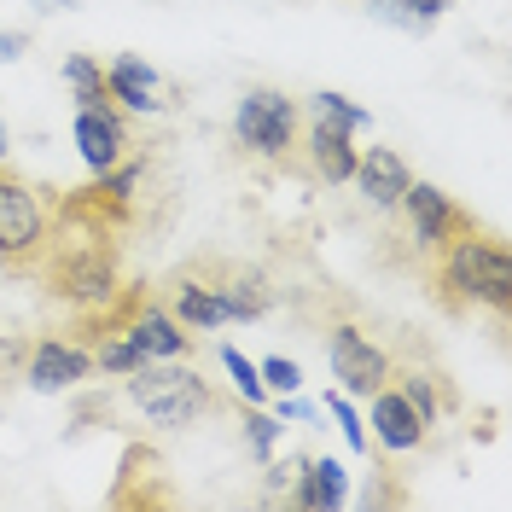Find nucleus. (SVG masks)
<instances>
[{
  "label": "nucleus",
  "instance_id": "nucleus-24",
  "mask_svg": "<svg viewBox=\"0 0 512 512\" xmlns=\"http://www.w3.org/2000/svg\"><path fill=\"white\" fill-rule=\"evenodd\" d=\"M326 408H332V419L344 425V437H350V448H355V454H367V425H361V414L350 408V396L338 390V396H326Z\"/></svg>",
  "mask_w": 512,
  "mask_h": 512
},
{
  "label": "nucleus",
  "instance_id": "nucleus-5",
  "mask_svg": "<svg viewBox=\"0 0 512 512\" xmlns=\"http://www.w3.org/2000/svg\"><path fill=\"white\" fill-rule=\"evenodd\" d=\"M390 216H396V233H384V262L402 268V274H414V280L431 268V256L443 251V245H454L460 233L483 227L460 198H448V192L431 187V181H408L402 204H396Z\"/></svg>",
  "mask_w": 512,
  "mask_h": 512
},
{
  "label": "nucleus",
  "instance_id": "nucleus-2",
  "mask_svg": "<svg viewBox=\"0 0 512 512\" xmlns=\"http://www.w3.org/2000/svg\"><path fill=\"white\" fill-rule=\"evenodd\" d=\"M419 291L443 309V315H495V326H507L512 315V256L507 245L489 233V227H472V233H460L454 245L431 256V268L419 274Z\"/></svg>",
  "mask_w": 512,
  "mask_h": 512
},
{
  "label": "nucleus",
  "instance_id": "nucleus-27",
  "mask_svg": "<svg viewBox=\"0 0 512 512\" xmlns=\"http://www.w3.org/2000/svg\"><path fill=\"white\" fill-rule=\"evenodd\" d=\"M30 41H35L30 30H0V64L24 59V47H30Z\"/></svg>",
  "mask_w": 512,
  "mask_h": 512
},
{
  "label": "nucleus",
  "instance_id": "nucleus-7",
  "mask_svg": "<svg viewBox=\"0 0 512 512\" xmlns=\"http://www.w3.org/2000/svg\"><path fill=\"white\" fill-rule=\"evenodd\" d=\"M192 280L216 297V309L227 320H262L274 315V303H280V286H274V274L268 268H256L245 256H227V251H192L187 262Z\"/></svg>",
  "mask_w": 512,
  "mask_h": 512
},
{
  "label": "nucleus",
  "instance_id": "nucleus-29",
  "mask_svg": "<svg viewBox=\"0 0 512 512\" xmlns=\"http://www.w3.org/2000/svg\"><path fill=\"white\" fill-rule=\"evenodd\" d=\"M47 6H76V0H47Z\"/></svg>",
  "mask_w": 512,
  "mask_h": 512
},
{
  "label": "nucleus",
  "instance_id": "nucleus-14",
  "mask_svg": "<svg viewBox=\"0 0 512 512\" xmlns=\"http://www.w3.org/2000/svg\"><path fill=\"white\" fill-rule=\"evenodd\" d=\"M128 338L140 344V355H146V361H187V355L198 361V350H204V344H198V332H192V326H181V320L163 309L158 286H152V297L140 303V315L128 320Z\"/></svg>",
  "mask_w": 512,
  "mask_h": 512
},
{
  "label": "nucleus",
  "instance_id": "nucleus-25",
  "mask_svg": "<svg viewBox=\"0 0 512 512\" xmlns=\"http://www.w3.org/2000/svg\"><path fill=\"white\" fill-rule=\"evenodd\" d=\"M256 373H262V384H268V390H280V396H291V390L303 384V373H297V361H286V355H274V361H262Z\"/></svg>",
  "mask_w": 512,
  "mask_h": 512
},
{
  "label": "nucleus",
  "instance_id": "nucleus-9",
  "mask_svg": "<svg viewBox=\"0 0 512 512\" xmlns=\"http://www.w3.org/2000/svg\"><path fill=\"white\" fill-rule=\"evenodd\" d=\"M326 361H332V379L344 384V396H361V402L390 379V344H379L361 320L326 326Z\"/></svg>",
  "mask_w": 512,
  "mask_h": 512
},
{
  "label": "nucleus",
  "instance_id": "nucleus-19",
  "mask_svg": "<svg viewBox=\"0 0 512 512\" xmlns=\"http://www.w3.org/2000/svg\"><path fill=\"white\" fill-rule=\"evenodd\" d=\"M64 82H70L76 105H94V111L117 105V99H111V82H105V64H99L94 53H70V59H64Z\"/></svg>",
  "mask_w": 512,
  "mask_h": 512
},
{
  "label": "nucleus",
  "instance_id": "nucleus-10",
  "mask_svg": "<svg viewBox=\"0 0 512 512\" xmlns=\"http://www.w3.org/2000/svg\"><path fill=\"white\" fill-rule=\"evenodd\" d=\"M355 128L332 123V117H309L303 111V134H297V169L291 181H309V187H344L355 169Z\"/></svg>",
  "mask_w": 512,
  "mask_h": 512
},
{
  "label": "nucleus",
  "instance_id": "nucleus-21",
  "mask_svg": "<svg viewBox=\"0 0 512 512\" xmlns=\"http://www.w3.org/2000/svg\"><path fill=\"white\" fill-rule=\"evenodd\" d=\"M222 367H227V379H233V390H239V402H262V396H268V384H262V373H256L251 361H245V355L233 350V344H222Z\"/></svg>",
  "mask_w": 512,
  "mask_h": 512
},
{
  "label": "nucleus",
  "instance_id": "nucleus-17",
  "mask_svg": "<svg viewBox=\"0 0 512 512\" xmlns=\"http://www.w3.org/2000/svg\"><path fill=\"white\" fill-rule=\"evenodd\" d=\"M163 460L158 448L128 443L123 472H117V489H111V507H175V489H158Z\"/></svg>",
  "mask_w": 512,
  "mask_h": 512
},
{
  "label": "nucleus",
  "instance_id": "nucleus-11",
  "mask_svg": "<svg viewBox=\"0 0 512 512\" xmlns=\"http://www.w3.org/2000/svg\"><path fill=\"white\" fill-rule=\"evenodd\" d=\"M99 361L82 344H70L64 332H35L24 338V355H18V379L30 384V390H76L82 379H94Z\"/></svg>",
  "mask_w": 512,
  "mask_h": 512
},
{
  "label": "nucleus",
  "instance_id": "nucleus-3",
  "mask_svg": "<svg viewBox=\"0 0 512 512\" xmlns=\"http://www.w3.org/2000/svg\"><path fill=\"white\" fill-rule=\"evenodd\" d=\"M123 396L158 431H187L204 419H239V408H245L239 390L204 379L187 361H140L134 373H123Z\"/></svg>",
  "mask_w": 512,
  "mask_h": 512
},
{
  "label": "nucleus",
  "instance_id": "nucleus-28",
  "mask_svg": "<svg viewBox=\"0 0 512 512\" xmlns=\"http://www.w3.org/2000/svg\"><path fill=\"white\" fill-rule=\"evenodd\" d=\"M0 163H12V146H6V123H0Z\"/></svg>",
  "mask_w": 512,
  "mask_h": 512
},
{
  "label": "nucleus",
  "instance_id": "nucleus-16",
  "mask_svg": "<svg viewBox=\"0 0 512 512\" xmlns=\"http://www.w3.org/2000/svg\"><path fill=\"white\" fill-rule=\"evenodd\" d=\"M105 82H111V99L123 105V111H169L175 105V82H163L158 70L146 59H134V53H123V59L105 64Z\"/></svg>",
  "mask_w": 512,
  "mask_h": 512
},
{
  "label": "nucleus",
  "instance_id": "nucleus-23",
  "mask_svg": "<svg viewBox=\"0 0 512 512\" xmlns=\"http://www.w3.org/2000/svg\"><path fill=\"white\" fill-rule=\"evenodd\" d=\"M309 454H291V460H268V483H262V501H291V489L303 478Z\"/></svg>",
  "mask_w": 512,
  "mask_h": 512
},
{
  "label": "nucleus",
  "instance_id": "nucleus-8",
  "mask_svg": "<svg viewBox=\"0 0 512 512\" xmlns=\"http://www.w3.org/2000/svg\"><path fill=\"white\" fill-rule=\"evenodd\" d=\"M390 384L414 402V414L425 419V431H431V437H437L460 408H466V396H460L454 373H448L431 350H419L414 332H396V350H390Z\"/></svg>",
  "mask_w": 512,
  "mask_h": 512
},
{
  "label": "nucleus",
  "instance_id": "nucleus-1",
  "mask_svg": "<svg viewBox=\"0 0 512 512\" xmlns=\"http://www.w3.org/2000/svg\"><path fill=\"white\" fill-rule=\"evenodd\" d=\"M134 227L117 222L111 210H99L82 187H59V210H53V233L47 251L35 262L30 286L53 297L64 309H88L105 291L123 280V251Z\"/></svg>",
  "mask_w": 512,
  "mask_h": 512
},
{
  "label": "nucleus",
  "instance_id": "nucleus-4",
  "mask_svg": "<svg viewBox=\"0 0 512 512\" xmlns=\"http://www.w3.org/2000/svg\"><path fill=\"white\" fill-rule=\"evenodd\" d=\"M297 134H303V99L291 88L256 82L239 94L233 111V152L251 175H291L297 169Z\"/></svg>",
  "mask_w": 512,
  "mask_h": 512
},
{
  "label": "nucleus",
  "instance_id": "nucleus-26",
  "mask_svg": "<svg viewBox=\"0 0 512 512\" xmlns=\"http://www.w3.org/2000/svg\"><path fill=\"white\" fill-rule=\"evenodd\" d=\"M18 355H24V338L0 332V396L12 390V379H18Z\"/></svg>",
  "mask_w": 512,
  "mask_h": 512
},
{
  "label": "nucleus",
  "instance_id": "nucleus-22",
  "mask_svg": "<svg viewBox=\"0 0 512 512\" xmlns=\"http://www.w3.org/2000/svg\"><path fill=\"white\" fill-rule=\"evenodd\" d=\"M239 419H245V443H251V454H256V460H268L274 443H280V419L262 414V408H251V402L239 408Z\"/></svg>",
  "mask_w": 512,
  "mask_h": 512
},
{
  "label": "nucleus",
  "instance_id": "nucleus-15",
  "mask_svg": "<svg viewBox=\"0 0 512 512\" xmlns=\"http://www.w3.org/2000/svg\"><path fill=\"white\" fill-rule=\"evenodd\" d=\"M355 192L373 204V210H396L402 204V192H408V181H414V169H408V158L396 152V146H367V152H355V169H350Z\"/></svg>",
  "mask_w": 512,
  "mask_h": 512
},
{
  "label": "nucleus",
  "instance_id": "nucleus-12",
  "mask_svg": "<svg viewBox=\"0 0 512 512\" xmlns=\"http://www.w3.org/2000/svg\"><path fill=\"white\" fill-rule=\"evenodd\" d=\"M367 448H379V454H419V448H431L437 437L425 431V419L414 414V402L396 390V384L384 379L373 396H367Z\"/></svg>",
  "mask_w": 512,
  "mask_h": 512
},
{
  "label": "nucleus",
  "instance_id": "nucleus-18",
  "mask_svg": "<svg viewBox=\"0 0 512 512\" xmlns=\"http://www.w3.org/2000/svg\"><path fill=\"white\" fill-rule=\"evenodd\" d=\"M350 501V478H344V466L332 460V454H309V466H303V478L291 489V507L303 512H332Z\"/></svg>",
  "mask_w": 512,
  "mask_h": 512
},
{
  "label": "nucleus",
  "instance_id": "nucleus-20",
  "mask_svg": "<svg viewBox=\"0 0 512 512\" xmlns=\"http://www.w3.org/2000/svg\"><path fill=\"white\" fill-rule=\"evenodd\" d=\"M303 111H309V117H332V123L355 128V134L367 128V111H361V105H350L344 94H332V88H326V94H309V99H303Z\"/></svg>",
  "mask_w": 512,
  "mask_h": 512
},
{
  "label": "nucleus",
  "instance_id": "nucleus-6",
  "mask_svg": "<svg viewBox=\"0 0 512 512\" xmlns=\"http://www.w3.org/2000/svg\"><path fill=\"white\" fill-rule=\"evenodd\" d=\"M53 210H59V187L18 175L12 163H0V268L12 280L30 286L35 262L47 251V233H53Z\"/></svg>",
  "mask_w": 512,
  "mask_h": 512
},
{
  "label": "nucleus",
  "instance_id": "nucleus-13",
  "mask_svg": "<svg viewBox=\"0 0 512 512\" xmlns=\"http://www.w3.org/2000/svg\"><path fill=\"white\" fill-rule=\"evenodd\" d=\"M76 152H82V163H88V175L123 163L128 152H134V128H128L123 105H105V111L76 105Z\"/></svg>",
  "mask_w": 512,
  "mask_h": 512
}]
</instances>
